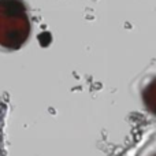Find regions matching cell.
<instances>
[{"label":"cell","mask_w":156,"mask_h":156,"mask_svg":"<svg viewBox=\"0 0 156 156\" xmlns=\"http://www.w3.org/2000/svg\"><path fill=\"white\" fill-rule=\"evenodd\" d=\"M141 99L147 111L156 116V77H154L141 92Z\"/></svg>","instance_id":"cell-2"},{"label":"cell","mask_w":156,"mask_h":156,"mask_svg":"<svg viewBox=\"0 0 156 156\" xmlns=\"http://www.w3.org/2000/svg\"><path fill=\"white\" fill-rule=\"evenodd\" d=\"M152 156H156V152H155V154H154V155H152Z\"/></svg>","instance_id":"cell-3"},{"label":"cell","mask_w":156,"mask_h":156,"mask_svg":"<svg viewBox=\"0 0 156 156\" xmlns=\"http://www.w3.org/2000/svg\"><path fill=\"white\" fill-rule=\"evenodd\" d=\"M30 33L32 23L23 0H0V48H22Z\"/></svg>","instance_id":"cell-1"}]
</instances>
